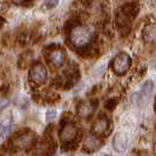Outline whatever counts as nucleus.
<instances>
[{
  "instance_id": "ddd939ff",
  "label": "nucleus",
  "mask_w": 156,
  "mask_h": 156,
  "mask_svg": "<svg viewBox=\"0 0 156 156\" xmlns=\"http://www.w3.org/2000/svg\"><path fill=\"white\" fill-rule=\"evenodd\" d=\"M144 39L148 40V41H154V40H156V26L148 27L144 31Z\"/></svg>"
},
{
  "instance_id": "4468645a",
  "label": "nucleus",
  "mask_w": 156,
  "mask_h": 156,
  "mask_svg": "<svg viewBox=\"0 0 156 156\" xmlns=\"http://www.w3.org/2000/svg\"><path fill=\"white\" fill-rule=\"evenodd\" d=\"M16 105L19 107V108H26L27 107V105H28V100H27V98L26 96H23V95H19V96H16Z\"/></svg>"
},
{
  "instance_id": "423d86ee",
  "label": "nucleus",
  "mask_w": 156,
  "mask_h": 156,
  "mask_svg": "<svg viewBox=\"0 0 156 156\" xmlns=\"http://www.w3.org/2000/svg\"><path fill=\"white\" fill-rule=\"evenodd\" d=\"M76 133H78V129L72 123H68L63 127L60 132V139L63 143H68L70 141H73L76 136Z\"/></svg>"
},
{
  "instance_id": "aec40b11",
  "label": "nucleus",
  "mask_w": 156,
  "mask_h": 156,
  "mask_svg": "<svg viewBox=\"0 0 156 156\" xmlns=\"http://www.w3.org/2000/svg\"><path fill=\"white\" fill-rule=\"evenodd\" d=\"M101 156H109V155H107V154H102Z\"/></svg>"
},
{
  "instance_id": "9d476101",
  "label": "nucleus",
  "mask_w": 156,
  "mask_h": 156,
  "mask_svg": "<svg viewBox=\"0 0 156 156\" xmlns=\"http://www.w3.org/2000/svg\"><path fill=\"white\" fill-rule=\"evenodd\" d=\"M12 129V119L11 116L2 117V120L0 121V134L5 135Z\"/></svg>"
},
{
  "instance_id": "f8f14e48",
  "label": "nucleus",
  "mask_w": 156,
  "mask_h": 156,
  "mask_svg": "<svg viewBox=\"0 0 156 156\" xmlns=\"http://www.w3.org/2000/svg\"><path fill=\"white\" fill-rule=\"evenodd\" d=\"M78 112H79V115H80V116L87 117L88 115H90V114L93 113V107H92L90 103L83 102V103H81V105L79 106Z\"/></svg>"
},
{
  "instance_id": "0eeeda50",
  "label": "nucleus",
  "mask_w": 156,
  "mask_h": 156,
  "mask_svg": "<svg viewBox=\"0 0 156 156\" xmlns=\"http://www.w3.org/2000/svg\"><path fill=\"white\" fill-rule=\"evenodd\" d=\"M49 61L52 65H54L56 67H61L65 62V59H66V54L65 52L61 51V49H54L49 53V56H48Z\"/></svg>"
},
{
  "instance_id": "20e7f679",
  "label": "nucleus",
  "mask_w": 156,
  "mask_h": 156,
  "mask_svg": "<svg viewBox=\"0 0 156 156\" xmlns=\"http://www.w3.org/2000/svg\"><path fill=\"white\" fill-rule=\"evenodd\" d=\"M30 78L35 83H44L47 79V70L44 65L35 63L30 70Z\"/></svg>"
},
{
  "instance_id": "6e6552de",
  "label": "nucleus",
  "mask_w": 156,
  "mask_h": 156,
  "mask_svg": "<svg viewBox=\"0 0 156 156\" xmlns=\"http://www.w3.org/2000/svg\"><path fill=\"white\" fill-rule=\"evenodd\" d=\"M154 82L151 81V80H147L142 87H141V90H140V98L141 100L144 102H147L151 98V95H153V90H154Z\"/></svg>"
},
{
  "instance_id": "dca6fc26",
  "label": "nucleus",
  "mask_w": 156,
  "mask_h": 156,
  "mask_svg": "<svg viewBox=\"0 0 156 156\" xmlns=\"http://www.w3.org/2000/svg\"><path fill=\"white\" fill-rule=\"evenodd\" d=\"M58 5H59V0H45V2H44V6L48 9L56 7Z\"/></svg>"
},
{
  "instance_id": "39448f33",
  "label": "nucleus",
  "mask_w": 156,
  "mask_h": 156,
  "mask_svg": "<svg viewBox=\"0 0 156 156\" xmlns=\"http://www.w3.org/2000/svg\"><path fill=\"white\" fill-rule=\"evenodd\" d=\"M129 143V137L126 132H119L113 140V148L117 153H123Z\"/></svg>"
},
{
  "instance_id": "7ed1b4c3",
  "label": "nucleus",
  "mask_w": 156,
  "mask_h": 156,
  "mask_svg": "<svg viewBox=\"0 0 156 156\" xmlns=\"http://www.w3.org/2000/svg\"><path fill=\"white\" fill-rule=\"evenodd\" d=\"M130 56L127 53H120L117 54L113 60V69L117 74H123L130 67Z\"/></svg>"
},
{
  "instance_id": "f03ea898",
  "label": "nucleus",
  "mask_w": 156,
  "mask_h": 156,
  "mask_svg": "<svg viewBox=\"0 0 156 156\" xmlns=\"http://www.w3.org/2000/svg\"><path fill=\"white\" fill-rule=\"evenodd\" d=\"M33 141H34V134L30 130H25V132H21L13 137L12 144L16 149H25L30 147L33 143Z\"/></svg>"
},
{
  "instance_id": "9b49d317",
  "label": "nucleus",
  "mask_w": 156,
  "mask_h": 156,
  "mask_svg": "<svg viewBox=\"0 0 156 156\" xmlns=\"http://www.w3.org/2000/svg\"><path fill=\"white\" fill-rule=\"evenodd\" d=\"M107 126H108V121L102 117V119H99L93 126V132L96 134H101L103 133L106 129H107Z\"/></svg>"
},
{
  "instance_id": "6ab92c4d",
  "label": "nucleus",
  "mask_w": 156,
  "mask_h": 156,
  "mask_svg": "<svg viewBox=\"0 0 156 156\" xmlns=\"http://www.w3.org/2000/svg\"><path fill=\"white\" fill-rule=\"evenodd\" d=\"M12 1H14L16 4H19V2H23V0H12Z\"/></svg>"
},
{
  "instance_id": "a211bd4d",
  "label": "nucleus",
  "mask_w": 156,
  "mask_h": 156,
  "mask_svg": "<svg viewBox=\"0 0 156 156\" xmlns=\"http://www.w3.org/2000/svg\"><path fill=\"white\" fill-rule=\"evenodd\" d=\"M151 66H153V68L156 70V56L154 58V60H153V63H151Z\"/></svg>"
},
{
  "instance_id": "f3484780",
  "label": "nucleus",
  "mask_w": 156,
  "mask_h": 156,
  "mask_svg": "<svg viewBox=\"0 0 156 156\" xmlns=\"http://www.w3.org/2000/svg\"><path fill=\"white\" fill-rule=\"evenodd\" d=\"M8 103L9 102L6 98H0V110H4L5 108H7Z\"/></svg>"
},
{
  "instance_id": "2eb2a0df",
  "label": "nucleus",
  "mask_w": 156,
  "mask_h": 156,
  "mask_svg": "<svg viewBox=\"0 0 156 156\" xmlns=\"http://www.w3.org/2000/svg\"><path fill=\"white\" fill-rule=\"evenodd\" d=\"M56 115H58V113L55 109H48L46 112V121L47 122H52L54 119H56Z\"/></svg>"
},
{
  "instance_id": "1a4fd4ad",
  "label": "nucleus",
  "mask_w": 156,
  "mask_h": 156,
  "mask_svg": "<svg viewBox=\"0 0 156 156\" xmlns=\"http://www.w3.org/2000/svg\"><path fill=\"white\" fill-rule=\"evenodd\" d=\"M99 144H100V141H99V139L96 136H88L86 140H85L83 147H85L86 150L92 151V150H95V149L98 148Z\"/></svg>"
},
{
  "instance_id": "f257e3e1",
  "label": "nucleus",
  "mask_w": 156,
  "mask_h": 156,
  "mask_svg": "<svg viewBox=\"0 0 156 156\" xmlns=\"http://www.w3.org/2000/svg\"><path fill=\"white\" fill-rule=\"evenodd\" d=\"M94 37V31L88 26H76L70 32V41L78 48L86 47Z\"/></svg>"
}]
</instances>
